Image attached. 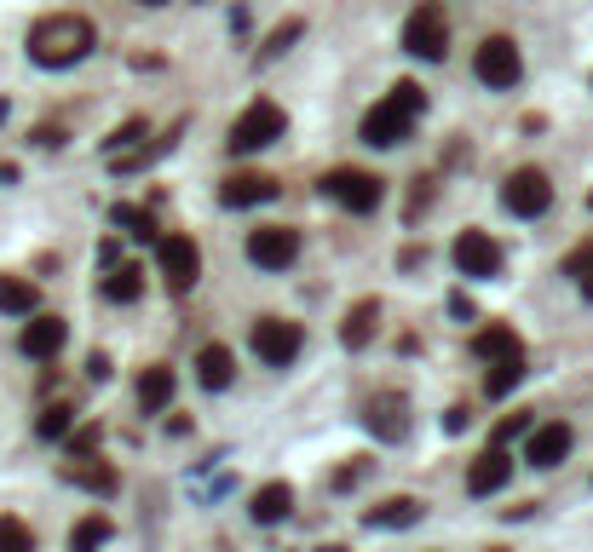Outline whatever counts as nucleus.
<instances>
[{
  "label": "nucleus",
  "mask_w": 593,
  "mask_h": 552,
  "mask_svg": "<svg viewBox=\"0 0 593 552\" xmlns=\"http://www.w3.org/2000/svg\"><path fill=\"white\" fill-rule=\"evenodd\" d=\"M196 380L208 385V392H225V385L237 380V357L225 352V345H202L196 352Z\"/></svg>",
  "instance_id": "nucleus-22"
},
{
  "label": "nucleus",
  "mask_w": 593,
  "mask_h": 552,
  "mask_svg": "<svg viewBox=\"0 0 593 552\" xmlns=\"http://www.w3.org/2000/svg\"><path fill=\"white\" fill-rule=\"evenodd\" d=\"M110 536H116V524H110L105 513H93V518H81V524L70 529V547H75V552H93V547H105Z\"/></svg>",
  "instance_id": "nucleus-30"
},
{
  "label": "nucleus",
  "mask_w": 593,
  "mask_h": 552,
  "mask_svg": "<svg viewBox=\"0 0 593 552\" xmlns=\"http://www.w3.org/2000/svg\"><path fill=\"white\" fill-rule=\"evenodd\" d=\"M524 345H519V334L507 329V322H489V329H479L473 334V357H484V363H496V357H519Z\"/></svg>",
  "instance_id": "nucleus-24"
},
{
  "label": "nucleus",
  "mask_w": 593,
  "mask_h": 552,
  "mask_svg": "<svg viewBox=\"0 0 593 552\" xmlns=\"http://www.w3.org/2000/svg\"><path fill=\"white\" fill-rule=\"evenodd\" d=\"M519 380H524V352L519 357H496L489 363V375H484V397H507Z\"/></svg>",
  "instance_id": "nucleus-26"
},
{
  "label": "nucleus",
  "mask_w": 593,
  "mask_h": 552,
  "mask_svg": "<svg viewBox=\"0 0 593 552\" xmlns=\"http://www.w3.org/2000/svg\"><path fill=\"white\" fill-rule=\"evenodd\" d=\"M421 513H426V506H421L415 495H392V501L370 506V513H363V524H370V529H409V524H421Z\"/></svg>",
  "instance_id": "nucleus-21"
},
{
  "label": "nucleus",
  "mask_w": 593,
  "mask_h": 552,
  "mask_svg": "<svg viewBox=\"0 0 593 552\" xmlns=\"http://www.w3.org/2000/svg\"><path fill=\"white\" fill-rule=\"evenodd\" d=\"M64 138H70V133L58 127V121H40V127L29 133V145H40V150H58V145H64Z\"/></svg>",
  "instance_id": "nucleus-36"
},
{
  "label": "nucleus",
  "mask_w": 593,
  "mask_h": 552,
  "mask_svg": "<svg viewBox=\"0 0 593 552\" xmlns=\"http://www.w3.org/2000/svg\"><path fill=\"white\" fill-rule=\"evenodd\" d=\"M98 265H121V248H116V242H98Z\"/></svg>",
  "instance_id": "nucleus-41"
},
{
  "label": "nucleus",
  "mask_w": 593,
  "mask_h": 552,
  "mask_svg": "<svg viewBox=\"0 0 593 552\" xmlns=\"http://www.w3.org/2000/svg\"><path fill=\"white\" fill-rule=\"evenodd\" d=\"M110 219H116L128 236H138V242H156V219H150L145 208H128V201H121V208H116Z\"/></svg>",
  "instance_id": "nucleus-31"
},
{
  "label": "nucleus",
  "mask_w": 593,
  "mask_h": 552,
  "mask_svg": "<svg viewBox=\"0 0 593 552\" xmlns=\"http://www.w3.org/2000/svg\"><path fill=\"white\" fill-rule=\"evenodd\" d=\"M138 7H168V0H138Z\"/></svg>",
  "instance_id": "nucleus-43"
},
{
  "label": "nucleus",
  "mask_w": 593,
  "mask_h": 552,
  "mask_svg": "<svg viewBox=\"0 0 593 552\" xmlns=\"http://www.w3.org/2000/svg\"><path fill=\"white\" fill-rule=\"evenodd\" d=\"M294 259H300V231H289V224H259V231H249V265H259V271H289Z\"/></svg>",
  "instance_id": "nucleus-10"
},
{
  "label": "nucleus",
  "mask_w": 593,
  "mask_h": 552,
  "mask_svg": "<svg viewBox=\"0 0 593 552\" xmlns=\"http://www.w3.org/2000/svg\"><path fill=\"white\" fill-rule=\"evenodd\" d=\"M110 375H116V363H110L105 352H93V357H87V380H93V385H105Z\"/></svg>",
  "instance_id": "nucleus-37"
},
{
  "label": "nucleus",
  "mask_w": 593,
  "mask_h": 552,
  "mask_svg": "<svg viewBox=\"0 0 593 552\" xmlns=\"http://www.w3.org/2000/svg\"><path fill=\"white\" fill-rule=\"evenodd\" d=\"M64 340H70V322H64V317L29 311L24 334H17V352H24V357H35V363H52L58 352H64Z\"/></svg>",
  "instance_id": "nucleus-13"
},
{
  "label": "nucleus",
  "mask_w": 593,
  "mask_h": 552,
  "mask_svg": "<svg viewBox=\"0 0 593 552\" xmlns=\"http://www.w3.org/2000/svg\"><path fill=\"white\" fill-rule=\"evenodd\" d=\"M403 52L426 58V64H444L449 58V17H444L438 0H421V7L403 17Z\"/></svg>",
  "instance_id": "nucleus-4"
},
{
  "label": "nucleus",
  "mask_w": 593,
  "mask_h": 552,
  "mask_svg": "<svg viewBox=\"0 0 593 552\" xmlns=\"http://www.w3.org/2000/svg\"><path fill=\"white\" fill-rule=\"evenodd\" d=\"M75 432V408L70 403H47L40 408V420H35V438H47V443H64Z\"/></svg>",
  "instance_id": "nucleus-27"
},
{
  "label": "nucleus",
  "mask_w": 593,
  "mask_h": 552,
  "mask_svg": "<svg viewBox=\"0 0 593 552\" xmlns=\"http://www.w3.org/2000/svg\"><path fill=\"white\" fill-rule=\"evenodd\" d=\"M35 547V529L24 518H0V552H29Z\"/></svg>",
  "instance_id": "nucleus-32"
},
{
  "label": "nucleus",
  "mask_w": 593,
  "mask_h": 552,
  "mask_svg": "<svg viewBox=\"0 0 593 552\" xmlns=\"http://www.w3.org/2000/svg\"><path fill=\"white\" fill-rule=\"evenodd\" d=\"M282 133H289V115H282V105H271V98H254V105L231 121L225 150H231V156H254L265 145H277Z\"/></svg>",
  "instance_id": "nucleus-3"
},
{
  "label": "nucleus",
  "mask_w": 593,
  "mask_h": 552,
  "mask_svg": "<svg viewBox=\"0 0 593 552\" xmlns=\"http://www.w3.org/2000/svg\"><path fill=\"white\" fill-rule=\"evenodd\" d=\"M588 208H593V196H588Z\"/></svg>",
  "instance_id": "nucleus-44"
},
{
  "label": "nucleus",
  "mask_w": 593,
  "mask_h": 552,
  "mask_svg": "<svg viewBox=\"0 0 593 552\" xmlns=\"http://www.w3.org/2000/svg\"><path fill=\"white\" fill-rule=\"evenodd\" d=\"M363 426L375 432V443H403L409 438V397L403 392H375L370 408H363Z\"/></svg>",
  "instance_id": "nucleus-12"
},
{
  "label": "nucleus",
  "mask_w": 593,
  "mask_h": 552,
  "mask_svg": "<svg viewBox=\"0 0 593 552\" xmlns=\"http://www.w3.org/2000/svg\"><path fill=\"white\" fill-rule=\"evenodd\" d=\"M289 513H294V489L282 483V478H271V483L254 489V501H249V518L254 524H282Z\"/></svg>",
  "instance_id": "nucleus-19"
},
{
  "label": "nucleus",
  "mask_w": 593,
  "mask_h": 552,
  "mask_svg": "<svg viewBox=\"0 0 593 552\" xmlns=\"http://www.w3.org/2000/svg\"><path fill=\"white\" fill-rule=\"evenodd\" d=\"M473 75L484 81V87H496V93H513V87H519V75H524V52H519V40H513V35H489L484 47L473 52Z\"/></svg>",
  "instance_id": "nucleus-6"
},
{
  "label": "nucleus",
  "mask_w": 593,
  "mask_h": 552,
  "mask_svg": "<svg viewBox=\"0 0 593 552\" xmlns=\"http://www.w3.org/2000/svg\"><path fill=\"white\" fill-rule=\"evenodd\" d=\"M277 196H282V184L271 173H231L219 184L225 208H259V201H277Z\"/></svg>",
  "instance_id": "nucleus-16"
},
{
  "label": "nucleus",
  "mask_w": 593,
  "mask_h": 552,
  "mask_svg": "<svg viewBox=\"0 0 593 552\" xmlns=\"http://www.w3.org/2000/svg\"><path fill=\"white\" fill-rule=\"evenodd\" d=\"M98 294H105L110 305H133L138 294H145V271H138V265H110V277L98 282Z\"/></svg>",
  "instance_id": "nucleus-23"
},
{
  "label": "nucleus",
  "mask_w": 593,
  "mask_h": 552,
  "mask_svg": "<svg viewBox=\"0 0 593 552\" xmlns=\"http://www.w3.org/2000/svg\"><path fill=\"white\" fill-rule=\"evenodd\" d=\"M156 265H161V282L173 294H191L202 277V248L191 236H156Z\"/></svg>",
  "instance_id": "nucleus-9"
},
{
  "label": "nucleus",
  "mask_w": 593,
  "mask_h": 552,
  "mask_svg": "<svg viewBox=\"0 0 593 552\" xmlns=\"http://www.w3.org/2000/svg\"><path fill=\"white\" fill-rule=\"evenodd\" d=\"M421 110H426L421 81H398V87L386 93L370 115H363V145H370V150H398L403 138H409V127H415Z\"/></svg>",
  "instance_id": "nucleus-2"
},
{
  "label": "nucleus",
  "mask_w": 593,
  "mask_h": 552,
  "mask_svg": "<svg viewBox=\"0 0 593 552\" xmlns=\"http://www.w3.org/2000/svg\"><path fill=\"white\" fill-rule=\"evenodd\" d=\"M375 329H380V299H358L340 322V345L346 352H363V345L375 340Z\"/></svg>",
  "instance_id": "nucleus-20"
},
{
  "label": "nucleus",
  "mask_w": 593,
  "mask_h": 552,
  "mask_svg": "<svg viewBox=\"0 0 593 552\" xmlns=\"http://www.w3.org/2000/svg\"><path fill=\"white\" fill-rule=\"evenodd\" d=\"M64 443H70V455H93V449L105 443V426H75Z\"/></svg>",
  "instance_id": "nucleus-34"
},
{
  "label": "nucleus",
  "mask_w": 593,
  "mask_h": 552,
  "mask_svg": "<svg viewBox=\"0 0 593 552\" xmlns=\"http://www.w3.org/2000/svg\"><path fill=\"white\" fill-rule=\"evenodd\" d=\"M501 208L513 219H542L547 208H554V179H547L542 168H513L501 179Z\"/></svg>",
  "instance_id": "nucleus-7"
},
{
  "label": "nucleus",
  "mask_w": 593,
  "mask_h": 552,
  "mask_svg": "<svg viewBox=\"0 0 593 552\" xmlns=\"http://www.w3.org/2000/svg\"><path fill=\"white\" fill-rule=\"evenodd\" d=\"M93 47H98V35L81 12H52L29 29V64H40V70H70Z\"/></svg>",
  "instance_id": "nucleus-1"
},
{
  "label": "nucleus",
  "mask_w": 593,
  "mask_h": 552,
  "mask_svg": "<svg viewBox=\"0 0 593 552\" xmlns=\"http://www.w3.org/2000/svg\"><path fill=\"white\" fill-rule=\"evenodd\" d=\"M0 311H7V317L40 311V289H35V282H24V277H0Z\"/></svg>",
  "instance_id": "nucleus-25"
},
{
  "label": "nucleus",
  "mask_w": 593,
  "mask_h": 552,
  "mask_svg": "<svg viewBox=\"0 0 593 552\" xmlns=\"http://www.w3.org/2000/svg\"><path fill=\"white\" fill-rule=\"evenodd\" d=\"M398 265H403V271H415V265H426V248H403Z\"/></svg>",
  "instance_id": "nucleus-40"
},
{
  "label": "nucleus",
  "mask_w": 593,
  "mask_h": 552,
  "mask_svg": "<svg viewBox=\"0 0 593 552\" xmlns=\"http://www.w3.org/2000/svg\"><path fill=\"white\" fill-rule=\"evenodd\" d=\"M507 478H513V461H507V449L501 443H489L484 455L467 466V495H496V489H507Z\"/></svg>",
  "instance_id": "nucleus-15"
},
{
  "label": "nucleus",
  "mask_w": 593,
  "mask_h": 552,
  "mask_svg": "<svg viewBox=\"0 0 593 552\" xmlns=\"http://www.w3.org/2000/svg\"><path fill=\"white\" fill-rule=\"evenodd\" d=\"M0 184H17V168H12V161H0Z\"/></svg>",
  "instance_id": "nucleus-42"
},
{
  "label": "nucleus",
  "mask_w": 593,
  "mask_h": 552,
  "mask_svg": "<svg viewBox=\"0 0 593 552\" xmlns=\"http://www.w3.org/2000/svg\"><path fill=\"white\" fill-rule=\"evenodd\" d=\"M323 196L340 201L346 213H375L386 201V179L370 168H329L323 173Z\"/></svg>",
  "instance_id": "nucleus-5"
},
{
  "label": "nucleus",
  "mask_w": 593,
  "mask_h": 552,
  "mask_svg": "<svg viewBox=\"0 0 593 552\" xmlns=\"http://www.w3.org/2000/svg\"><path fill=\"white\" fill-rule=\"evenodd\" d=\"M370 466H375V461H352V466H340V473H335V489H352L363 473H370Z\"/></svg>",
  "instance_id": "nucleus-38"
},
{
  "label": "nucleus",
  "mask_w": 593,
  "mask_h": 552,
  "mask_svg": "<svg viewBox=\"0 0 593 552\" xmlns=\"http://www.w3.org/2000/svg\"><path fill=\"white\" fill-rule=\"evenodd\" d=\"M513 438H530V415H524V408H513V415L496 426V443H501V449L513 443Z\"/></svg>",
  "instance_id": "nucleus-35"
},
{
  "label": "nucleus",
  "mask_w": 593,
  "mask_h": 552,
  "mask_svg": "<svg viewBox=\"0 0 593 552\" xmlns=\"http://www.w3.org/2000/svg\"><path fill=\"white\" fill-rule=\"evenodd\" d=\"M64 483H75V489H87V495H116V489H121V478H116V466H105V461H93V455H70V461H64Z\"/></svg>",
  "instance_id": "nucleus-17"
},
{
  "label": "nucleus",
  "mask_w": 593,
  "mask_h": 552,
  "mask_svg": "<svg viewBox=\"0 0 593 552\" xmlns=\"http://www.w3.org/2000/svg\"><path fill=\"white\" fill-rule=\"evenodd\" d=\"M173 392H179V375L168 363H150L145 375H138V408H145V415H161V408L173 403Z\"/></svg>",
  "instance_id": "nucleus-18"
},
{
  "label": "nucleus",
  "mask_w": 593,
  "mask_h": 552,
  "mask_svg": "<svg viewBox=\"0 0 593 552\" xmlns=\"http://www.w3.org/2000/svg\"><path fill=\"white\" fill-rule=\"evenodd\" d=\"M449 259H456L461 277H479V282L501 277V242L489 236V231H461L456 248H449Z\"/></svg>",
  "instance_id": "nucleus-11"
},
{
  "label": "nucleus",
  "mask_w": 593,
  "mask_h": 552,
  "mask_svg": "<svg viewBox=\"0 0 593 552\" xmlns=\"http://www.w3.org/2000/svg\"><path fill=\"white\" fill-rule=\"evenodd\" d=\"M300 35H305V24H300V17H289V24H277L271 35H265V47L254 52V64H277V58L289 52V47H294Z\"/></svg>",
  "instance_id": "nucleus-29"
},
{
  "label": "nucleus",
  "mask_w": 593,
  "mask_h": 552,
  "mask_svg": "<svg viewBox=\"0 0 593 552\" xmlns=\"http://www.w3.org/2000/svg\"><path fill=\"white\" fill-rule=\"evenodd\" d=\"M570 443H577V432H570L565 420L530 426V438H524V461H530V466H559V461L570 455Z\"/></svg>",
  "instance_id": "nucleus-14"
},
{
  "label": "nucleus",
  "mask_w": 593,
  "mask_h": 552,
  "mask_svg": "<svg viewBox=\"0 0 593 552\" xmlns=\"http://www.w3.org/2000/svg\"><path fill=\"white\" fill-rule=\"evenodd\" d=\"M138 138H145V121L133 115V121H121V127H116V133L105 138V150H110V156H121V150H133Z\"/></svg>",
  "instance_id": "nucleus-33"
},
{
  "label": "nucleus",
  "mask_w": 593,
  "mask_h": 552,
  "mask_svg": "<svg viewBox=\"0 0 593 552\" xmlns=\"http://www.w3.org/2000/svg\"><path fill=\"white\" fill-rule=\"evenodd\" d=\"M249 345H254V357L265 368H289L300 357V345H305V329H300V322H289V317H259L254 334H249Z\"/></svg>",
  "instance_id": "nucleus-8"
},
{
  "label": "nucleus",
  "mask_w": 593,
  "mask_h": 552,
  "mask_svg": "<svg viewBox=\"0 0 593 552\" xmlns=\"http://www.w3.org/2000/svg\"><path fill=\"white\" fill-rule=\"evenodd\" d=\"M565 277L582 289V299H593V236H588V242H577V248L565 254Z\"/></svg>",
  "instance_id": "nucleus-28"
},
{
  "label": "nucleus",
  "mask_w": 593,
  "mask_h": 552,
  "mask_svg": "<svg viewBox=\"0 0 593 552\" xmlns=\"http://www.w3.org/2000/svg\"><path fill=\"white\" fill-rule=\"evenodd\" d=\"M467 426H473V408H467V403H456V408L444 415V432H467Z\"/></svg>",
  "instance_id": "nucleus-39"
}]
</instances>
